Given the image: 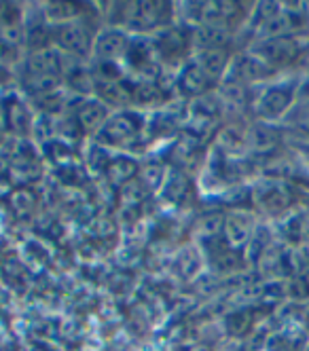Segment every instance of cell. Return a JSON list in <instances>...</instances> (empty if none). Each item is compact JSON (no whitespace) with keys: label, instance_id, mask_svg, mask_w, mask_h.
Returning a JSON list of instances; mask_svg holds the SVG:
<instances>
[{"label":"cell","instance_id":"obj_1","mask_svg":"<svg viewBox=\"0 0 309 351\" xmlns=\"http://www.w3.org/2000/svg\"><path fill=\"white\" fill-rule=\"evenodd\" d=\"M301 53V43L295 36H275L265 45V60L269 64L286 66L297 60Z\"/></svg>","mask_w":309,"mask_h":351},{"label":"cell","instance_id":"obj_2","mask_svg":"<svg viewBox=\"0 0 309 351\" xmlns=\"http://www.w3.org/2000/svg\"><path fill=\"white\" fill-rule=\"evenodd\" d=\"M284 119L290 128L309 136V99H297V104L290 108V112Z\"/></svg>","mask_w":309,"mask_h":351},{"label":"cell","instance_id":"obj_3","mask_svg":"<svg viewBox=\"0 0 309 351\" xmlns=\"http://www.w3.org/2000/svg\"><path fill=\"white\" fill-rule=\"evenodd\" d=\"M299 99H309V74H307V79L299 85Z\"/></svg>","mask_w":309,"mask_h":351},{"label":"cell","instance_id":"obj_4","mask_svg":"<svg viewBox=\"0 0 309 351\" xmlns=\"http://www.w3.org/2000/svg\"><path fill=\"white\" fill-rule=\"evenodd\" d=\"M307 319H309V311H307Z\"/></svg>","mask_w":309,"mask_h":351},{"label":"cell","instance_id":"obj_5","mask_svg":"<svg viewBox=\"0 0 309 351\" xmlns=\"http://www.w3.org/2000/svg\"><path fill=\"white\" fill-rule=\"evenodd\" d=\"M307 150H309V146H307Z\"/></svg>","mask_w":309,"mask_h":351},{"label":"cell","instance_id":"obj_6","mask_svg":"<svg viewBox=\"0 0 309 351\" xmlns=\"http://www.w3.org/2000/svg\"><path fill=\"white\" fill-rule=\"evenodd\" d=\"M307 351H309V349H307Z\"/></svg>","mask_w":309,"mask_h":351}]
</instances>
